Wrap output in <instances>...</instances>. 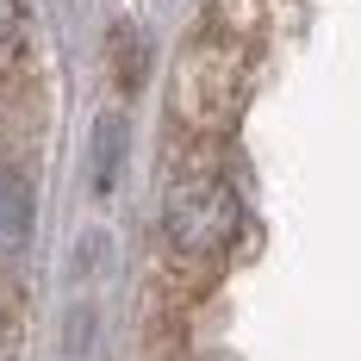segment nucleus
I'll list each match as a JSON object with an SVG mask.
<instances>
[{"mask_svg": "<svg viewBox=\"0 0 361 361\" xmlns=\"http://www.w3.org/2000/svg\"><path fill=\"white\" fill-rule=\"evenodd\" d=\"M162 224H169V243H175L180 255H218L231 237H237L243 206H237V193H231L218 175H187V180L169 187Z\"/></svg>", "mask_w": 361, "mask_h": 361, "instance_id": "1", "label": "nucleus"}, {"mask_svg": "<svg viewBox=\"0 0 361 361\" xmlns=\"http://www.w3.org/2000/svg\"><path fill=\"white\" fill-rule=\"evenodd\" d=\"M32 231V193L13 169H0V255H13Z\"/></svg>", "mask_w": 361, "mask_h": 361, "instance_id": "2", "label": "nucleus"}, {"mask_svg": "<svg viewBox=\"0 0 361 361\" xmlns=\"http://www.w3.org/2000/svg\"><path fill=\"white\" fill-rule=\"evenodd\" d=\"M13 25H19V0H0V37H13Z\"/></svg>", "mask_w": 361, "mask_h": 361, "instance_id": "3", "label": "nucleus"}]
</instances>
